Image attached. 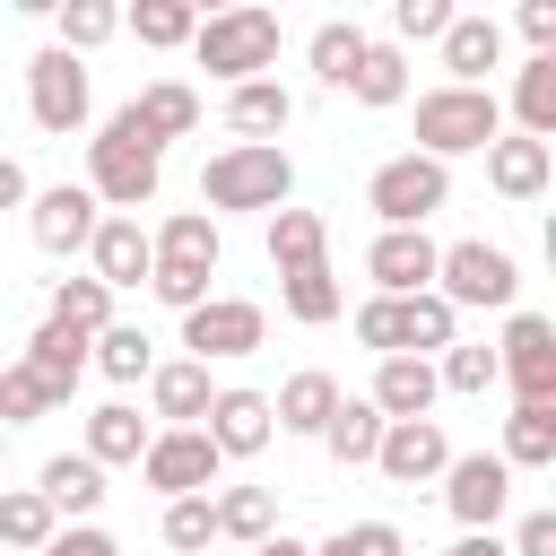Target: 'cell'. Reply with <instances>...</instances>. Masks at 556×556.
Listing matches in <instances>:
<instances>
[{"label":"cell","mask_w":556,"mask_h":556,"mask_svg":"<svg viewBox=\"0 0 556 556\" xmlns=\"http://www.w3.org/2000/svg\"><path fill=\"white\" fill-rule=\"evenodd\" d=\"M452 17H460L452 0H391V35H400V43H443Z\"/></svg>","instance_id":"47"},{"label":"cell","mask_w":556,"mask_h":556,"mask_svg":"<svg viewBox=\"0 0 556 556\" xmlns=\"http://www.w3.org/2000/svg\"><path fill=\"white\" fill-rule=\"evenodd\" d=\"M313 443H321V452H330L339 469H365V460H374V443H382V408H374V400H348V391H339V408H330V426H321Z\"/></svg>","instance_id":"27"},{"label":"cell","mask_w":556,"mask_h":556,"mask_svg":"<svg viewBox=\"0 0 556 556\" xmlns=\"http://www.w3.org/2000/svg\"><path fill=\"white\" fill-rule=\"evenodd\" d=\"M521 35L530 52H556V0H521Z\"/></svg>","instance_id":"50"},{"label":"cell","mask_w":556,"mask_h":556,"mask_svg":"<svg viewBox=\"0 0 556 556\" xmlns=\"http://www.w3.org/2000/svg\"><path fill=\"white\" fill-rule=\"evenodd\" d=\"M200 434L217 443V460H252V452L278 434V426H269V391H243V382H226V391L208 400Z\"/></svg>","instance_id":"17"},{"label":"cell","mask_w":556,"mask_h":556,"mask_svg":"<svg viewBox=\"0 0 556 556\" xmlns=\"http://www.w3.org/2000/svg\"><path fill=\"white\" fill-rule=\"evenodd\" d=\"M208 539H217V513H208V495H174V504H165V547L200 556Z\"/></svg>","instance_id":"45"},{"label":"cell","mask_w":556,"mask_h":556,"mask_svg":"<svg viewBox=\"0 0 556 556\" xmlns=\"http://www.w3.org/2000/svg\"><path fill=\"white\" fill-rule=\"evenodd\" d=\"M513 122L521 139H556V52H530L513 78Z\"/></svg>","instance_id":"30"},{"label":"cell","mask_w":556,"mask_h":556,"mask_svg":"<svg viewBox=\"0 0 556 556\" xmlns=\"http://www.w3.org/2000/svg\"><path fill=\"white\" fill-rule=\"evenodd\" d=\"M365 208L382 217V226H426L434 208H452V165H434V156H382L374 165V182H365Z\"/></svg>","instance_id":"7"},{"label":"cell","mask_w":556,"mask_h":556,"mask_svg":"<svg viewBox=\"0 0 556 556\" xmlns=\"http://www.w3.org/2000/svg\"><path fill=\"white\" fill-rule=\"evenodd\" d=\"M365 400L382 408V426L434 417V400H443V382H434V356H382V365H374V391H365Z\"/></svg>","instance_id":"18"},{"label":"cell","mask_w":556,"mask_h":556,"mask_svg":"<svg viewBox=\"0 0 556 556\" xmlns=\"http://www.w3.org/2000/svg\"><path fill=\"white\" fill-rule=\"evenodd\" d=\"M87 365H96L104 382H148V374H156V356H148V330H139V321H104V330L87 339Z\"/></svg>","instance_id":"31"},{"label":"cell","mask_w":556,"mask_h":556,"mask_svg":"<svg viewBox=\"0 0 556 556\" xmlns=\"http://www.w3.org/2000/svg\"><path fill=\"white\" fill-rule=\"evenodd\" d=\"M443 504H452L460 530H495V521L513 513V469H504L495 452H452V469H443Z\"/></svg>","instance_id":"12"},{"label":"cell","mask_w":556,"mask_h":556,"mask_svg":"<svg viewBox=\"0 0 556 556\" xmlns=\"http://www.w3.org/2000/svg\"><path fill=\"white\" fill-rule=\"evenodd\" d=\"M348 96H356V104H374V113H391V104L408 96V52H400V43H365V61H356Z\"/></svg>","instance_id":"36"},{"label":"cell","mask_w":556,"mask_h":556,"mask_svg":"<svg viewBox=\"0 0 556 556\" xmlns=\"http://www.w3.org/2000/svg\"><path fill=\"white\" fill-rule=\"evenodd\" d=\"M356 348H374V365L382 356H408L400 348V295H365L356 304Z\"/></svg>","instance_id":"44"},{"label":"cell","mask_w":556,"mask_h":556,"mask_svg":"<svg viewBox=\"0 0 556 556\" xmlns=\"http://www.w3.org/2000/svg\"><path fill=\"white\" fill-rule=\"evenodd\" d=\"M35 495L52 504V521H87V513L104 504V469H96L87 452H52L43 478H35Z\"/></svg>","instance_id":"21"},{"label":"cell","mask_w":556,"mask_h":556,"mask_svg":"<svg viewBox=\"0 0 556 556\" xmlns=\"http://www.w3.org/2000/svg\"><path fill=\"white\" fill-rule=\"evenodd\" d=\"M208 400H217V382H208V365H191V356L148 374V408H156V417H174V426H200V417H208Z\"/></svg>","instance_id":"25"},{"label":"cell","mask_w":556,"mask_h":556,"mask_svg":"<svg viewBox=\"0 0 556 556\" xmlns=\"http://www.w3.org/2000/svg\"><path fill=\"white\" fill-rule=\"evenodd\" d=\"M443 556H504V539H495V530H460Z\"/></svg>","instance_id":"52"},{"label":"cell","mask_w":556,"mask_h":556,"mask_svg":"<svg viewBox=\"0 0 556 556\" xmlns=\"http://www.w3.org/2000/svg\"><path fill=\"white\" fill-rule=\"evenodd\" d=\"M504 139V104L495 87H426L417 96V156L452 165V156H478Z\"/></svg>","instance_id":"3"},{"label":"cell","mask_w":556,"mask_h":556,"mask_svg":"<svg viewBox=\"0 0 556 556\" xmlns=\"http://www.w3.org/2000/svg\"><path fill=\"white\" fill-rule=\"evenodd\" d=\"M113 35H122V9H113V0H61V9H52V43L78 52V61H87L96 43H113Z\"/></svg>","instance_id":"35"},{"label":"cell","mask_w":556,"mask_h":556,"mask_svg":"<svg viewBox=\"0 0 556 556\" xmlns=\"http://www.w3.org/2000/svg\"><path fill=\"white\" fill-rule=\"evenodd\" d=\"M504 556H556V513H521V530L504 539Z\"/></svg>","instance_id":"49"},{"label":"cell","mask_w":556,"mask_h":556,"mask_svg":"<svg viewBox=\"0 0 556 556\" xmlns=\"http://www.w3.org/2000/svg\"><path fill=\"white\" fill-rule=\"evenodd\" d=\"M156 269H148V295L165 304V313H191V304H208V278H217V217H200V208H174L156 235Z\"/></svg>","instance_id":"2"},{"label":"cell","mask_w":556,"mask_h":556,"mask_svg":"<svg viewBox=\"0 0 556 556\" xmlns=\"http://www.w3.org/2000/svg\"><path fill=\"white\" fill-rule=\"evenodd\" d=\"M504 61V26L495 17H452L443 26V87H486V70Z\"/></svg>","instance_id":"22"},{"label":"cell","mask_w":556,"mask_h":556,"mask_svg":"<svg viewBox=\"0 0 556 556\" xmlns=\"http://www.w3.org/2000/svg\"><path fill=\"white\" fill-rule=\"evenodd\" d=\"M43 556H122V547H113V530L70 521V530H52V539H43Z\"/></svg>","instance_id":"48"},{"label":"cell","mask_w":556,"mask_h":556,"mask_svg":"<svg viewBox=\"0 0 556 556\" xmlns=\"http://www.w3.org/2000/svg\"><path fill=\"white\" fill-rule=\"evenodd\" d=\"M191 52H200V70H208V78L243 87V78L278 70V17H269V9H217V17H200Z\"/></svg>","instance_id":"5"},{"label":"cell","mask_w":556,"mask_h":556,"mask_svg":"<svg viewBox=\"0 0 556 556\" xmlns=\"http://www.w3.org/2000/svg\"><path fill=\"white\" fill-rule=\"evenodd\" d=\"M321 261H330V226L313 208H278L269 217V269L287 278V269H321Z\"/></svg>","instance_id":"29"},{"label":"cell","mask_w":556,"mask_h":556,"mask_svg":"<svg viewBox=\"0 0 556 556\" xmlns=\"http://www.w3.org/2000/svg\"><path fill=\"white\" fill-rule=\"evenodd\" d=\"M313 556H408V539H400L391 521H348V530H330Z\"/></svg>","instance_id":"46"},{"label":"cell","mask_w":556,"mask_h":556,"mask_svg":"<svg viewBox=\"0 0 556 556\" xmlns=\"http://www.w3.org/2000/svg\"><path fill=\"white\" fill-rule=\"evenodd\" d=\"M61 521H52V504L35 495V486H0V547H17V556H43V539H52Z\"/></svg>","instance_id":"38"},{"label":"cell","mask_w":556,"mask_h":556,"mask_svg":"<svg viewBox=\"0 0 556 556\" xmlns=\"http://www.w3.org/2000/svg\"><path fill=\"white\" fill-rule=\"evenodd\" d=\"M96 191L87 182H52V191H35L26 200V235H35V252H52V261H70V252H87V235H96Z\"/></svg>","instance_id":"13"},{"label":"cell","mask_w":556,"mask_h":556,"mask_svg":"<svg viewBox=\"0 0 556 556\" xmlns=\"http://www.w3.org/2000/svg\"><path fill=\"white\" fill-rule=\"evenodd\" d=\"M130 122L165 148V139H191V122H200V96L182 87V78H156V87H139L130 96Z\"/></svg>","instance_id":"28"},{"label":"cell","mask_w":556,"mask_h":556,"mask_svg":"<svg viewBox=\"0 0 556 556\" xmlns=\"http://www.w3.org/2000/svg\"><path fill=\"white\" fill-rule=\"evenodd\" d=\"M287 122H295V96H287L278 78H243V87H226V130H235V148H278Z\"/></svg>","instance_id":"19"},{"label":"cell","mask_w":556,"mask_h":556,"mask_svg":"<svg viewBox=\"0 0 556 556\" xmlns=\"http://www.w3.org/2000/svg\"><path fill=\"white\" fill-rule=\"evenodd\" d=\"M217 443L200 434V426H165V434H148V452H139V478L174 504V495H208L217 486Z\"/></svg>","instance_id":"11"},{"label":"cell","mask_w":556,"mask_h":556,"mask_svg":"<svg viewBox=\"0 0 556 556\" xmlns=\"http://www.w3.org/2000/svg\"><path fill=\"white\" fill-rule=\"evenodd\" d=\"M434 261H443V243H434L426 226H382V235L365 243V269H374L382 295H426V287H434Z\"/></svg>","instance_id":"15"},{"label":"cell","mask_w":556,"mask_h":556,"mask_svg":"<svg viewBox=\"0 0 556 556\" xmlns=\"http://www.w3.org/2000/svg\"><path fill=\"white\" fill-rule=\"evenodd\" d=\"M434 382L460 391V400H486V382H495V348H486V339H452L443 365H434Z\"/></svg>","instance_id":"42"},{"label":"cell","mask_w":556,"mask_h":556,"mask_svg":"<svg viewBox=\"0 0 556 556\" xmlns=\"http://www.w3.org/2000/svg\"><path fill=\"white\" fill-rule=\"evenodd\" d=\"M43 321H61V330H87V339H96V330L113 321V295H104L96 278H61V287H52V313H43Z\"/></svg>","instance_id":"41"},{"label":"cell","mask_w":556,"mask_h":556,"mask_svg":"<svg viewBox=\"0 0 556 556\" xmlns=\"http://www.w3.org/2000/svg\"><path fill=\"white\" fill-rule=\"evenodd\" d=\"M208 513H217V539H235V547H261L278 530V495L269 486H226V495H208Z\"/></svg>","instance_id":"32"},{"label":"cell","mask_w":556,"mask_h":556,"mask_svg":"<svg viewBox=\"0 0 556 556\" xmlns=\"http://www.w3.org/2000/svg\"><path fill=\"white\" fill-rule=\"evenodd\" d=\"M495 460H504V469H556V408H513Z\"/></svg>","instance_id":"37"},{"label":"cell","mask_w":556,"mask_h":556,"mask_svg":"<svg viewBox=\"0 0 556 556\" xmlns=\"http://www.w3.org/2000/svg\"><path fill=\"white\" fill-rule=\"evenodd\" d=\"M434 295L460 313V304H486V313H513V295H521V261L504 252V243H443V261H434Z\"/></svg>","instance_id":"6"},{"label":"cell","mask_w":556,"mask_h":556,"mask_svg":"<svg viewBox=\"0 0 556 556\" xmlns=\"http://www.w3.org/2000/svg\"><path fill=\"white\" fill-rule=\"evenodd\" d=\"M26 113H35V130H52V139L87 130V113H96L87 61H78V52H61V43H43V52L26 61Z\"/></svg>","instance_id":"8"},{"label":"cell","mask_w":556,"mask_h":556,"mask_svg":"<svg viewBox=\"0 0 556 556\" xmlns=\"http://www.w3.org/2000/svg\"><path fill=\"white\" fill-rule=\"evenodd\" d=\"M374 469H382L391 486H434V478L452 469V434H443L434 417H408V426H382V443H374Z\"/></svg>","instance_id":"16"},{"label":"cell","mask_w":556,"mask_h":556,"mask_svg":"<svg viewBox=\"0 0 556 556\" xmlns=\"http://www.w3.org/2000/svg\"><path fill=\"white\" fill-rule=\"evenodd\" d=\"M0 460H9V434H0Z\"/></svg>","instance_id":"54"},{"label":"cell","mask_w":556,"mask_h":556,"mask_svg":"<svg viewBox=\"0 0 556 556\" xmlns=\"http://www.w3.org/2000/svg\"><path fill=\"white\" fill-rule=\"evenodd\" d=\"M495 382H513V408H556V321L513 313L495 339Z\"/></svg>","instance_id":"9"},{"label":"cell","mask_w":556,"mask_h":556,"mask_svg":"<svg viewBox=\"0 0 556 556\" xmlns=\"http://www.w3.org/2000/svg\"><path fill=\"white\" fill-rule=\"evenodd\" d=\"M330 408H339V382H330L321 365H304V374H287V382H278L269 426H278V434H321V426H330Z\"/></svg>","instance_id":"23"},{"label":"cell","mask_w":556,"mask_h":556,"mask_svg":"<svg viewBox=\"0 0 556 556\" xmlns=\"http://www.w3.org/2000/svg\"><path fill=\"white\" fill-rule=\"evenodd\" d=\"M252 556H313V547H304V539H287V530H269V539H261Z\"/></svg>","instance_id":"53"},{"label":"cell","mask_w":556,"mask_h":556,"mask_svg":"<svg viewBox=\"0 0 556 556\" xmlns=\"http://www.w3.org/2000/svg\"><path fill=\"white\" fill-rule=\"evenodd\" d=\"M96 469H122V460H139L148 452V417L130 408V400H104L96 417H87V443H78Z\"/></svg>","instance_id":"26"},{"label":"cell","mask_w":556,"mask_h":556,"mask_svg":"<svg viewBox=\"0 0 556 556\" xmlns=\"http://www.w3.org/2000/svg\"><path fill=\"white\" fill-rule=\"evenodd\" d=\"M365 43H374V35H365L356 17L313 26V78H321V87H348V78H356V61H365Z\"/></svg>","instance_id":"39"},{"label":"cell","mask_w":556,"mask_h":556,"mask_svg":"<svg viewBox=\"0 0 556 556\" xmlns=\"http://www.w3.org/2000/svg\"><path fill=\"white\" fill-rule=\"evenodd\" d=\"M261 339H269V313H261L252 295H208V304H191V313H182V348H191V365L252 356Z\"/></svg>","instance_id":"10"},{"label":"cell","mask_w":556,"mask_h":556,"mask_svg":"<svg viewBox=\"0 0 556 556\" xmlns=\"http://www.w3.org/2000/svg\"><path fill=\"white\" fill-rule=\"evenodd\" d=\"M486 182H495L504 200H539V191L556 182V148L513 130V139H495V148H486Z\"/></svg>","instance_id":"20"},{"label":"cell","mask_w":556,"mask_h":556,"mask_svg":"<svg viewBox=\"0 0 556 556\" xmlns=\"http://www.w3.org/2000/svg\"><path fill=\"white\" fill-rule=\"evenodd\" d=\"M452 339H460V313H452L434 287H426V295H400V348H408V356H443Z\"/></svg>","instance_id":"34"},{"label":"cell","mask_w":556,"mask_h":556,"mask_svg":"<svg viewBox=\"0 0 556 556\" xmlns=\"http://www.w3.org/2000/svg\"><path fill=\"white\" fill-rule=\"evenodd\" d=\"M17 365H35L52 400H70V391H78V374H87V330H61V321H35V339H26V356H17Z\"/></svg>","instance_id":"24"},{"label":"cell","mask_w":556,"mask_h":556,"mask_svg":"<svg viewBox=\"0 0 556 556\" xmlns=\"http://www.w3.org/2000/svg\"><path fill=\"white\" fill-rule=\"evenodd\" d=\"M148 269H156L148 226H139V217H96V235H87V278H96L104 295H122V287H148Z\"/></svg>","instance_id":"14"},{"label":"cell","mask_w":556,"mask_h":556,"mask_svg":"<svg viewBox=\"0 0 556 556\" xmlns=\"http://www.w3.org/2000/svg\"><path fill=\"white\" fill-rule=\"evenodd\" d=\"M287 191H295L287 148H217L200 165V217H226V208H269L278 217Z\"/></svg>","instance_id":"4"},{"label":"cell","mask_w":556,"mask_h":556,"mask_svg":"<svg viewBox=\"0 0 556 556\" xmlns=\"http://www.w3.org/2000/svg\"><path fill=\"white\" fill-rule=\"evenodd\" d=\"M278 304H287V321H304V330H321V321H339V313H348V295H339L330 261H321V269H287V278H278Z\"/></svg>","instance_id":"33"},{"label":"cell","mask_w":556,"mask_h":556,"mask_svg":"<svg viewBox=\"0 0 556 556\" xmlns=\"http://www.w3.org/2000/svg\"><path fill=\"white\" fill-rule=\"evenodd\" d=\"M52 408H61V400L43 391L35 365H0V434H9V426H35V417H52Z\"/></svg>","instance_id":"43"},{"label":"cell","mask_w":556,"mask_h":556,"mask_svg":"<svg viewBox=\"0 0 556 556\" xmlns=\"http://www.w3.org/2000/svg\"><path fill=\"white\" fill-rule=\"evenodd\" d=\"M130 35H139L148 52H174V43L200 35V9H191V0H139V9H130Z\"/></svg>","instance_id":"40"},{"label":"cell","mask_w":556,"mask_h":556,"mask_svg":"<svg viewBox=\"0 0 556 556\" xmlns=\"http://www.w3.org/2000/svg\"><path fill=\"white\" fill-rule=\"evenodd\" d=\"M9 208H26V165H17V156H0V217H9Z\"/></svg>","instance_id":"51"},{"label":"cell","mask_w":556,"mask_h":556,"mask_svg":"<svg viewBox=\"0 0 556 556\" xmlns=\"http://www.w3.org/2000/svg\"><path fill=\"white\" fill-rule=\"evenodd\" d=\"M156 174H165V148L130 122V104L87 139V191H96V208H113V217H139V200H156Z\"/></svg>","instance_id":"1"}]
</instances>
